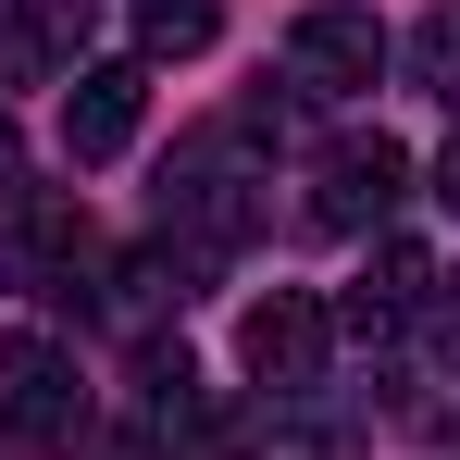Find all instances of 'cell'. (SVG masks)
<instances>
[{
  "instance_id": "1",
  "label": "cell",
  "mask_w": 460,
  "mask_h": 460,
  "mask_svg": "<svg viewBox=\"0 0 460 460\" xmlns=\"http://www.w3.org/2000/svg\"><path fill=\"white\" fill-rule=\"evenodd\" d=\"M287 75H299L311 100H361V87L385 75V25H374V13H349V0H323V13L287 25Z\"/></svg>"
},
{
  "instance_id": "6",
  "label": "cell",
  "mask_w": 460,
  "mask_h": 460,
  "mask_svg": "<svg viewBox=\"0 0 460 460\" xmlns=\"http://www.w3.org/2000/svg\"><path fill=\"white\" fill-rule=\"evenodd\" d=\"M75 25L87 0H0V87H50L75 63Z\"/></svg>"
},
{
  "instance_id": "8",
  "label": "cell",
  "mask_w": 460,
  "mask_h": 460,
  "mask_svg": "<svg viewBox=\"0 0 460 460\" xmlns=\"http://www.w3.org/2000/svg\"><path fill=\"white\" fill-rule=\"evenodd\" d=\"M75 261H87V225H75V212H38V225H13V249H0V274L38 287V299H50V274H75Z\"/></svg>"
},
{
  "instance_id": "11",
  "label": "cell",
  "mask_w": 460,
  "mask_h": 460,
  "mask_svg": "<svg viewBox=\"0 0 460 460\" xmlns=\"http://www.w3.org/2000/svg\"><path fill=\"white\" fill-rule=\"evenodd\" d=\"M436 199H448V212H460V150H448V162H436Z\"/></svg>"
},
{
  "instance_id": "2",
  "label": "cell",
  "mask_w": 460,
  "mask_h": 460,
  "mask_svg": "<svg viewBox=\"0 0 460 460\" xmlns=\"http://www.w3.org/2000/svg\"><path fill=\"white\" fill-rule=\"evenodd\" d=\"M323 336H336V311L311 299V287H274V299H249V323H236V361L261 385H311L323 374Z\"/></svg>"
},
{
  "instance_id": "9",
  "label": "cell",
  "mask_w": 460,
  "mask_h": 460,
  "mask_svg": "<svg viewBox=\"0 0 460 460\" xmlns=\"http://www.w3.org/2000/svg\"><path fill=\"white\" fill-rule=\"evenodd\" d=\"M225 38V0H137V50L150 63H199Z\"/></svg>"
},
{
  "instance_id": "5",
  "label": "cell",
  "mask_w": 460,
  "mask_h": 460,
  "mask_svg": "<svg viewBox=\"0 0 460 460\" xmlns=\"http://www.w3.org/2000/svg\"><path fill=\"white\" fill-rule=\"evenodd\" d=\"M0 374H13V411H25V436H38V448H63V436L87 423V385H75V361H63L50 336H13V349H0Z\"/></svg>"
},
{
  "instance_id": "4",
  "label": "cell",
  "mask_w": 460,
  "mask_h": 460,
  "mask_svg": "<svg viewBox=\"0 0 460 460\" xmlns=\"http://www.w3.org/2000/svg\"><path fill=\"white\" fill-rule=\"evenodd\" d=\"M398 187H411V150H398V137H336V150H323V199H311V212H323L336 236H361V225L398 212Z\"/></svg>"
},
{
  "instance_id": "3",
  "label": "cell",
  "mask_w": 460,
  "mask_h": 460,
  "mask_svg": "<svg viewBox=\"0 0 460 460\" xmlns=\"http://www.w3.org/2000/svg\"><path fill=\"white\" fill-rule=\"evenodd\" d=\"M137 125H150V63H87L63 87V150L75 162H112Z\"/></svg>"
},
{
  "instance_id": "7",
  "label": "cell",
  "mask_w": 460,
  "mask_h": 460,
  "mask_svg": "<svg viewBox=\"0 0 460 460\" xmlns=\"http://www.w3.org/2000/svg\"><path fill=\"white\" fill-rule=\"evenodd\" d=\"M423 299H436V261H423L411 236H385L374 274H361V299H349V323H361V336H385V323H411Z\"/></svg>"
},
{
  "instance_id": "12",
  "label": "cell",
  "mask_w": 460,
  "mask_h": 460,
  "mask_svg": "<svg viewBox=\"0 0 460 460\" xmlns=\"http://www.w3.org/2000/svg\"><path fill=\"white\" fill-rule=\"evenodd\" d=\"M0 174H13V125H0Z\"/></svg>"
},
{
  "instance_id": "10",
  "label": "cell",
  "mask_w": 460,
  "mask_h": 460,
  "mask_svg": "<svg viewBox=\"0 0 460 460\" xmlns=\"http://www.w3.org/2000/svg\"><path fill=\"white\" fill-rule=\"evenodd\" d=\"M411 75H423V100H460V0L411 25Z\"/></svg>"
}]
</instances>
